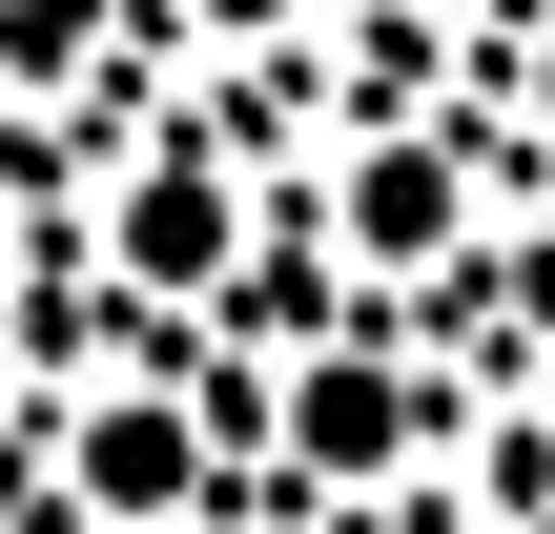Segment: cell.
<instances>
[{"instance_id":"2","label":"cell","mask_w":555,"mask_h":534,"mask_svg":"<svg viewBox=\"0 0 555 534\" xmlns=\"http://www.w3.org/2000/svg\"><path fill=\"white\" fill-rule=\"evenodd\" d=\"M82 473H103L124 515H165V494H185V432H165V412H103V432H82Z\"/></svg>"},{"instance_id":"3","label":"cell","mask_w":555,"mask_h":534,"mask_svg":"<svg viewBox=\"0 0 555 534\" xmlns=\"http://www.w3.org/2000/svg\"><path fill=\"white\" fill-rule=\"evenodd\" d=\"M227 21H268V0H227Z\"/></svg>"},{"instance_id":"1","label":"cell","mask_w":555,"mask_h":534,"mask_svg":"<svg viewBox=\"0 0 555 534\" xmlns=\"http://www.w3.org/2000/svg\"><path fill=\"white\" fill-rule=\"evenodd\" d=\"M433 206H453V165H412V144H371V165H350V247H391V268H412V247H433Z\"/></svg>"}]
</instances>
